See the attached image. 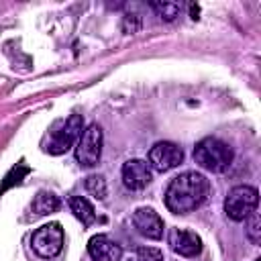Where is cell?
<instances>
[{
  "instance_id": "cell-15",
  "label": "cell",
  "mask_w": 261,
  "mask_h": 261,
  "mask_svg": "<svg viewBox=\"0 0 261 261\" xmlns=\"http://www.w3.org/2000/svg\"><path fill=\"white\" fill-rule=\"evenodd\" d=\"M151 8L163 18V20H173L177 14H179V10H181V6L177 4V2H151Z\"/></svg>"
},
{
  "instance_id": "cell-4",
  "label": "cell",
  "mask_w": 261,
  "mask_h": 261,
  "mask_svg": "<svg viewBox=\"0 0 261 261\" xmlns=\"http://www.w3.org/2000/svg\"><path fill=\"white\" fill-rule=\"evenodd\" d=\"M259 204V192L253 186H234L226 200H224V212L230 220H247Z\"/></svg>"
},
{
  "instance_id": "cell-2",
  "label": "cell",
  "mask_w": 261,
  "mask_h": 261,
  "mask_svg": "<svg viewBox=\"0 0 261 261\" xmlns=\"http://www.w3.org/2000/svg\"><path fill=\"white\" fill-rule=\"evenodd\" d=\"M232 157H234L232 149L216 137H206L194 147V161L202 169L212 171V173L224 171L232 163Z\"/></svg>"
},
{
  "instance_id": "cell-10",
  "label": "cell",
  "mask_w": 261,
  "mask_h": 261,
  "mask_svg": "<svg viewBox=\"0 0 261 261\" xmlns=\"http://www.w3.org/2000/svg\"><path fill=\"white\" fill-rule=\"evenodd\" d=\"M133 226H135L143 237L153 239V241L161 239V237H163V228H165L161 216H159L153 208H137V210L133 212Z\"/></svg>"
},
{
  "instance_id": "cell-6",
  "label": "cell",
  "mask_w": 261,
  "mask_h": 261,
  "mask_svg": "<svg viewBox=\"0 0 261 261\" xmlns=\"http://www.w3.org/2000/svg\"><path fill=\"white\" fill-rule=\"evenodd\" d=\"M102 155V128L98 124H90L75 145V161L82 167H94Z\"/></svg>"
},
{
  "instance_id": "cell-1",
  "label": "cell",
  "mask_w": 261,
  "mask_h": 261,
  "mask_svg": "<svg viewBox=\"0 0 261 261\" xmlns=\"http://www.w3.org/2000/svg\"><path fill=\"white\" fill-rule=\"evenodd\" d=\"M210 196V181L198 171L175 175L165 190V206L173 214H188L200 208Z\"/></svg>"
},
{
  "instance_id": "cell-12",
  "label": "cell",
  "mask_w": 261,
  "mask_h": 261,
  "mask_svg": "<svg viewBox=\"0 0 261 261\" xmlns=\"http://www.w3.org/2000/svg\"><path fill=\"white\" fill-rule=\"evenodd\" d=\"M69 208L73 212V216L84 224V226H92L96 222V210L90 204L88 198L84 196H71L69 198Z\"/></svg>"
},
{
  "instance_id": "cell-11",
  "label": "cell",
  "mask_w": 261,
  "mask_h": 261,
  "mask_svg": "<svg viewBox=\"0 0 261 261\" xmlns=\"http://www.w3.org/2000/svg\"><path fill=\"white\" fill-rule=\"evenodd\" d=\"M88 255L94 261H118L122 249L118 243L110 241L106 234H96L88 241Z\"/></svg>"
},
{
  "instance_id": "cell-13",
  "label": "cell",
  "mask_w": 261,
  "mask_h": 261,
  "mask_svg": "<svg viewBox=\"0 0 261 261\" xmlns=\"http://www.w3.org/2000/svg\"><path fill=\"white\" fill-rule=\"evenodd\" d=\"M59 198L53 194V192H45L41 190L35 200H33V206L31 210L35 212V216H45V214H51V212H57L59 210Z\"/></svg>"
},
{
  "instance_id": "cell-17",
  "label": "cell",
  "mask_w": 261,
  "mask_h": 261,
  "mask_svg": "<svg viewBox=\"0 0 261 261\" xmlns=\"http://www.w3.org/2000/svg\"><path fill=\"white\" fill-rule=\"evenodd\" d=\"M137 257L139 261H163V253L157 247H137Z\"/></svg>"
},
{
  "instance_id": "cell-9",
  "label": "cell",
  "mask_w": 261,
  "mask_h": 261,
  "mask_svg": "<svg viewBox=\"0 0 261 261\" xmlns=\"http://www.w3.org/2000/svg\"><path fill=\"white\" fill-rule=\"evenodd\" d=\"M122 184L133 192L147 188L151 184V165L143 159H128L122 165Z\"/></svg>"
},
{
  "instance_id": "cell-3",
  "label": "cell",
  "mask_w": 261,
  "mask_h": 261,
  "mask_svg": "<svg viewBox=\"0 0 261 261\" xmlns=\"http://www.w3.org/2000/svg\"><path fill=\"white\" fill-rule=\"evenodd\" d=\"M82 128H84V118L80 114H71L59 120L45 141V151L51 155H61L69 151L73 143L82 137Z\"/></svg>"
},
{
  "instance_id": "cell-16",
  "label": "cell",
  "mask_w": 261,
  "mask_h": 261,
  "mask_svg": "<svg viewBox=\"0 0 261 261\" xmlns=\"http://www.w3.org/2000/svg\"><path fill=\"white\" fill-rule=\"evenodd\" d=\"M245 232H247V237H249V241H251L253 245H259V243H261V218H259L257 212H253V214L249 216Z\"/></svg>"
},
{
  "instance_id": "cell-5",
  "label": "cell",
  "mask_w": 261,
  "mask_h": 261,
  "mask_svg": "<svg viewBox=\"0 0 261 261\" xmlns=\"http://www.w3.org/2000/svg\"><path fill=\"white\" fill-rule=\"evenodd\" d=\"M33 251L43 259H53L63 249V228L59 222H49L37 228L31 237Z\"/></svg>"
},
{
  "instance_id": "cell-8",
  "label": "cell",
  "mask_w": 261,
  "mask_h": 261,
  "mask_svg": "<svg viewBox=\"0 0 261 261\" xmlns=\"http://www.w3.org/2000/svg\"><path fill=\"white\" fill-rule=\"evenodd\" d=\"M169 247L173 249V253L181 255V257H198L202 253V239L186 228H171L169 230Z\"/></svg>"
},
{
  "instance_id": "cell-7",
  "label": "cell",
  "mask_w": 261,
  "mask_h": 261,
  "mask_svg": "<svg viewBox=\"0 0 261 261\" xmlns=\"http://www.w3.org/2000/svg\"><path fill=\"white\" fill-rule=\"evenodd\" d=\"M184 161V151L169 141H159L149 151V165L157 171H169Z\"/></svg>"
},
{
  "instance_id": "cell-14",
  "label": "cell",
  "mask_w": 261,
  "mask_h": 261,
  "mask_svg": "<svg viewBox=\"0 0 261 261\" xmlns=\"http://www.w3.org/2000/svg\"><path fill=\"white\" fill-rule=\"evenodd\" d=\"M86 190L96 198V200H104L106 198V179L102 175H88L84 181Z\"/></svg>"
}]
</instances>
